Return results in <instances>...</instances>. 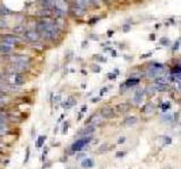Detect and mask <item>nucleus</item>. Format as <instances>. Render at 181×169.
Masks as SVG:
<instances>
[{
  "label": "nucleus",
  "mask_w": 181,
  "mask_h": 169,
  "mask_svg": "<svg viewBox=\"0 0 181 169\" xmlns=\"http://www.w3.org/2000/svg\"><path fill=\"white\" fill-rule=\"evenodd\" d=\"M86 45H87V42H84V43H83V45H82V46L84 47V46H86Z\"/></svg>",
  "instance_id": "48"
},
{
  "label": "nucleus",
  "mask_w": 181,
  "mask_h": 169,
  "mask_svg": "<svg viewBox=\"0 0 181 169\" xmlns=\"http://www.w3.org/2000/svg\"><path fill=\"white\" fill-rule=\"evenodd\" d=\"M45 140H46V135H40V137H37L36 142H35V147L36 148H41L43 144H44Z\"/></svg>",
  "instance_id": "17"
},
{
  "label": "nucleus",
  "mask_w": 181,
  "mask_h": 169,
  "mask_svg": "<svg viewBox=\"0 0 181 169\" xmlns=\"http://www.w3.org/2000/svg\"><path fill=\"white\" fill-rule=\"evenodd\" d=\"M157 142L160 143L161 146H168V144H171L172 143V139L168 135H161V137H157Z\"/></svg>",
  "instance_id": "8"
},
{
  "label": "nucleus",
  "mask_w": 181,
  "mask_h": 169,
  "mask_svg": "<svg viewBox=\"0 0 181 169\" xmlns=\"http://www.w3.org/2000/svg\"><path fill=\"white\" fill-rule=\"evenodd\" d=\"M15 32H23V28H21V27H16V28H15Z\"/></svg>",
  "instance_id": "43"
},
{
  "label": "nucleus",
  "mask_w": 181,
  "mask_h": 169,
  "mask_svg": "<svg viewBox=\"0 0 181 169\" xmlns=\"http://www.w3.org/2000/svg\"><path fill=\"white\" fill-rule=\"evenodd\" d=\"M102 120H103V117L102 115H98V114H94V115H92V116L89 117V120L87 121V123H89L91 125H98V124H101L102 123Z\"/></svg>",
  "instance_id": "7"
},
{
  "label": "nucleus",
  "mask_w": 181,
  "mask_h": 169,
  "mask_svg": "<svg viewBox=\"0 0 181 169\" xmlns=\"http://www.w3.org/2000/svg\"><path fill=\"white\" fill-rule=\"evenodd\" d=\"M91 141V137H82L79 140H77L76 142H74L70 147V153H75V152H78V151H82L83 149L85 148L86 146Z\"/></svg>",
  "instance_id": "1"
},
{
  "label": "nucleus",
  "mask_w": 181,
  "mask_h": 169,
  "mask_svg": "<svg viewBox=\"0 0 181 169\" xmlns=\"http://www.w3.org/2000/svg\"><path fill=\"white\" fill-rule=\"evenodd\" d=\"M94 131H95V126H94V125H88V126L84 130V137H88V135H91Z\"/></svg>",
  "instance_id": "19"
},
{
  "label": "nucleus",
  "mask_w": 181,
  "mask_h": 169,
  "mask_svg": "<svg viewBox=\"0 0 181 169\" xmlns=\"http://www.w3.org/2000/svg\"><path fill=\"white\" fill-rule=\"evenodd\" d=\"M101 115L103 118H107V120H110V118H113L116 117V112L113 108L111 107H103L101 109Z\"/></svg>",
  "instance_id": "2"
},
{
  "label": "nucleus",
  "mask_w": 181,
  "mask_h": 169,
  "mask_svg": "<svg viewBox=\"0 0 181 169\" xmlns=\"http://www.w3.org/2000/svg\"><path fill=\"white\" fill-rule=\"evenodd\" d=\"M110 149H111V146L110 144H107V143H103V144H101L98 149H97V153L98 155H101V153H105L107 151H110Z\"/></svg>",
  "instance_id": "14"
},
{
  "label": "nucleus",
  "mask_w": 181,
  "mask_h": 169,
  "mask_svg": "<svg viewBox=\"0 0 181 169\" xmlns=\"http://www.w3.org/2000/svg\"><path fill=\"white\" fill-rule=\"evenodd\" d=\"M138 84H139V79H134V78H130V79H128L127 81L125 82V84H126V87H127V88L134 87V86H137Z\"/></svg>",
  "instance_id": "16"
},
{
  "label": "nucleus",
  "mask_w": 181,
  "mask_h": 169,
  "mask_svg": "<svg viewBox=\"0 0 181 169\" xmlns=\"http://www.w3.org/2000/svg\"><path fill=\"white\" fill-rule=\"evenodd\" d=\"M24 82H25V78H24L23 74H16V76H15V84L21 86V84H23Z\"/></svg>",
  "instance_id": "21"
},
{
  "label": "nucleus",
  "mask_w": 181,
  "mask_h": 169,
  "mask_svg": "<svg viewBox=\"0 0 181 169\" xmlns=\"http://www.w3.org/2000/svg\"><path fill=\"white\" fill-rule=\"evenodd\" d=\"M2 42L7 43L9 45H12V44H16V43L18 42V38L16 36H12V35H7V36L3 37V41Z\"/></svg>",
  "instance_id": "13"
},
{
  "label": "nucleus",
  "mask_w": 181,
  "mask_h": 169,
  "mask_svg": "<svg viewBox=\"0 0 181 169\" xmlns=\"http://www.w3.org/2000/svg\"><path fill=\"white\" fill-rule=\"evenodd\" d=\"M76 104V99H75L73 96H70V97H68V99L62 103V107L66 108V109H69V108H71L73 106H75Z\"/></svg>",
  "instance_id": "10"
},
{
  "label": "nucleus",
  "mask_w": 181,
  "mask_h": 169,
  "mask_svg": "<svg viewBox=\"0 0 181 169\" xmlns=\"http://www.w3.org/2000/svg\"><path fill=\"white\" fill-rule=\"evenodd\" d=\"M122 31H123L125 33L129 32V31H130V25H128V24H125V25H123V28H122Z\"/></svg>",
  "instance_id": "37"
},
{
  "label": "nucleus",
  "mask_w": 181,
  "mask_h": 169,
  "mask_svg": "<svg viewBox=\"0 0 181 169\" xmlns=\"http://www.w3.org/2000/svg\"><path fill=\"white\" fill-rule=\"evenodd\" d=\"M48 152H49V148H48V147H44V149H43V153H42V162H44V161H45V160H44V159H45V157H46V155H48Z\"/></svg>",
  "instance_id": "32"
},
{
  "label": "nucleus",
  "mask_w": 181,
  "mask_h": 169,
  "mask_svg": "<svg viewBox=\"0 0 181 169\" xmlns=\"http://www.w3.org/2000/svg\"><path fill=\"white\" fill-rule=\"evenodd\" d=\"M130 108H131V106H130V104H128V103H121V104L116 105V111H117L118 113H120V114L127 113V112L130 111Z\"/></svg>",
  "instance_id": "5"
},
{
  "label": "nucleus",
  "mask_w": 181,
  "mask_h": 169,
  "mask_svg": "<svg viewBox=\"0 0 181 169\" xmlns=\"http://www.w3.org/2000/svg\"><path fill=\"white\" fill-rule=\"evenodd\" d=\"M152 55V53H148V54H144V55H141V58L144 59V58H148V56H150Z\"/></svg>",
  "instance_id": "44"
},
{
  "label": "nucleus",
  "mask_w": 181,
  "mask_h": 169,
  "mask_svg": "<svg viewBox=\"0 0 181 169\" xmlns=\"http://www.w3.org/2000/svg\"><path fill=\"white\" fill-rule=\"evenodd\" d=\"M166 169H172V168H171V167H168V168H166Z\"/></svg>",
  "instance_id": "49"
},
{
  "label": "nucleus",
  "mask_w": 181,
  "mask_h": 169,
  "mask_svg": "<svg viewBox=\"0 0 181 169\" xmlns=\"http://www.w3.org/2000/svg\"><path fill=\"white\" fill-rule=\"evenodd\" d=\"M107 77L109 78V79H110V80H114V79L117 78V74H107Z\"/></svg>",
  "instance_id": "36"
},
{
  "label": "nucleus",
  "mask_w": 181,
  "mask_h": 169,
  "mask_svg": "<svg viewBox=\"0 0 181 169\" xmlns=\"http://www.w3.org/2000/svg\"><path fill=\"white\" fill-rule=\"evenodd\" d=\"M153 87L155 88L156 91H166L168 90V86L166 84H154Z\"/></svg>",
  "instance_id": "22"
},
{
  "label": "nucleus",
  "mask_w": 181,
  "mask_h": 169,
  "mask_svg": "<svg viewBox=\"0 0 181 169\" xmlns=\"http://www.w3.org/2000/svg\"><path fill=\"white\" fill-rule=\"evenodd\" d=\"M155 93H156V90H155V88L153 86H148V87L145 88V95L147 97H153Z\"/></svg>",
  "instance_id": "18"
},
{
  "label": "nucleus",
  "mask_w": 181,
  "mask_h": 169,
  "mask_svg": "<svg viewBox=\"0 0 181 169\" xmlns=\"http://www.w3.org/2000/svg\"><path fill=\"white\" fill-rule=\"evenodd\" d=\"M160 43L161 45H165V46H168L169 44H170V40L168 38V37H162L160 40Z\"/></svg>",
  "instance_id": "28"
},
{
  "label": "nucleus",
  "mask_w": 181,
  "mask_h": 169,
  "mask_svg": "<svg viewBox=\"0 0 181 169\" xmlns=\"http://www.w3.org/2000/svg\"><path fill=\"white\" fill-rule=\"evenodd\" d=\"M144 96H145V89L144 88H138L135 91V95H134V103L135 104H140L141 100L144 99Z\"/></svg>",
  "instance_id": "4"
},
{
  "label": "nucleus",
  "mask_w": 181,
  "mask_h": 169,
  "mask_svg": "<svg viewBox=\"0 0 181 169\" xmlns=\"http://www.w3.org/2000/svg\"><path fill=\"white\" fill-rule=\"evenodd\" d=\"M161 108H162V111L163 112H166L168 109H170L171 108V104L169 102H166V103H163L162 105H161Z\"/></svg>",
  "instance_id": "27"
},
{
  "label": "nucleus",
  "mask_w": 181,
  "mask_h": 169,
  "mask_svg": "<svg viewBox=\"0 0 181 169\" xmlns=\"http://www.w3.org/2000/svg\"><path fill=\"white\" fill-rule=\"evenodd\" d=\"M11 50H12L11 45H9V44H7V43H5V42L0 43V53H2V54H8V53L11 52Z\"/></svg>",
  "instance_id": "11"
},
{
  "label": "nucleus",
  "mask_w": 181,
  "mask_h": 169,
  "mask_svg": "<svg viewBox=\"0 0 181 169\" xmlns=\"http://www.w3.org/2000/svg\"><path fill=\"white\" fill-rule=\"evenodd\" d=\"M5 27H7V25H6V21H0V28H5Z\"/></svg>",
  "instance_id": "39"
},
{
  "label": "nucleus",
  "mask_w": 181,
  "mask_h": 169,
  "mask_svg": "<svg viewBox=\"0 0 181 169\" xmlns=\"http://www.w3.org/2000/svg\"><path fill=\"white\" fill-rule=\"evenodd\" d=\"M91 69H92V71H93V72H95V74H98V72L101 71V67H100L98 64H96V63L92 64V65H91Z\"/></svg>",
  "instance_id": "26"
},
{
  "label": "nucleus",
  "mask_w": 181,
  "mask_h": 169,
  "mask_svg": "<svg viewBox=\"0 0 181 169\" xmlns=\"http://www.w3.org/2000/svg\"><path fill=\"white\" fill-rule=\"evenodd\" d=\"M93 58L96 59V60H98L100 62H107V59H105V58H103L102 55H97V54H96V55H93Z\"/></svg>",
  "instance_id": "31"
},
{
  "label": "nucleus",
  "mask_w": 181,
  "mask_h": 169,
  "mask_svg": "<svg viewBox=\"0 0 181 169\" xmlns=\"http://www.w3.org/2000/svg\"><path fill=\"white\" fill-rule=\"evenodd\" d=\"M86 158V153L84 152H80L78 156H77V160H84Z\"/></svg>",
  "instance_id": "34"
},
{
  "label": "nucleus",
  "mask_w": 181,
  "mask_h": 169,
  "mask_svg": "<svg viewBox=\"0 0 181 169\" xmlns=\"http://www.w3.org/2000/svg\"><path fill=\"white\" fill-rule=\"evenodd\" d=\"M112 34H113V31H109L107 32V36H112Z\"/></svg>",
  "instance_id": "45"
},
{
  "label": "nucleus",
  "mask_w": 181,
  "mask_h": 169,
  "mask_svg": "<svg viewBox=\"0 0 181 169\" xmlns=\"http://www.w3.org/2000/svg\"><path fill=\"white\" fill-rule=\"evenodd\" d=\"M10 60L14 63H27L30 61V56L24 55V54H16L11 56Z\"/></svg>",
  "instance_id": "3"
},
{
  "label": "nucleus",
  "mask_w": 181,
  "mask_h": 169,
  "mask_svg": "<svg viewBox=\"0 0 181 169\" xmlns=\"http://www.w3.org/2000/svg\"><path fill=\"white\" fill-rule=\"evenodd\" d=\"M112 52V56H117V53H116V51H111Z\"/></svg>",
  "instance_id": "46"
},
{
  "label": "nucleus",
  "mask_w": 181,
  "mask_h": 169,
  "mask_svg": "<svg viewBox=\"0 0 181 169\" xmlns=\"http://www.w3.org/2000/svg\"><path fill=\"white\" fill-rule=\"evenodd\" d=\"M68 127H69V122L66 121V122L62 123V128H61L62 134H67V132H68Z\"/></svg>",
  "instance_id": "24"
},
{
  "label": "nucleus",
  "mask_w": 181,
  "mask_h": 169,
  "mask_svg": "<svg viewBox=\"0 0 181 169\" xmlns=\"http://www.w3.org/2000/svg\"><path fill=\"white\" fill-rule=\"evenodd\" d=\"M114 74H119V70H118V69H114Z\"/></svg>",
  "instance_id": "47"
},
{
  "label": "nucleus",
  "mask_w": 181,
  "mask_h": 169,
  "mask_svg": "<svg viewBox=\"0 0 181 169\" xmlns=\"http://www.w3.org/2000/svg\"><path fill=\"white\" fill-rule=\"evenodd\" d=\"M137 122H138V118L136 116H129L123 121V124H125L126 126H132V125H135Z\"/></svg>",
  "instance_id": "12"
},
{
  "label": "nucleus",
  "mask_w": 181,
  "mask_h": 169,
  "mask_svg": "<svg viewBox=\"0 0 181 169\" xmlns=\"http://www.w3.org/2000/svg\"><path fill=\"white\" fill-rule=\"evenodd\" d=\"M100 99H101V97H97V98H92V99H91V102H92V103H97Z\"/></svg>",
  "instance_id": "41"
},
{
  "label": "nucleus",
  "mask_w": 181,
  "mask_h": 169,
  "mask_svg": "<svg viewBox=\"0 0 181 169\" xmlns=\"http://www.w3.org/2000/svg\"><path fill=\"white\" fill-rule=\"evenodd\" d=\"M82 167L85 169H88V168H92V167H94V165H95V162H94V160L91 158H85L84 160H82Z\"/></svg>",
  "instance_id": "9"
},
{
  "label": "nucleus",
  "mask_w": 181,
  "mask_h": 169,
  "mask_svg": "<svg viewBox=\"0 0 181 169\" xmlns=\"http://www.w3.org/2000/svg\"><path fill=\"white\" fill-rule=\"evenodd\" d=\"M44 7H51L52 6V0H40Z\"/></svg>",
  "instance_id": "29"
},
{
  "label": "nucleus",
  "mask_w": 181,
  "mask_h": 169,
  "mask_svg": "<svg viewBox=\"0 0 181 169\" xmlns=\"http://www.w3.org/2000/svg\"><path fill=\"white\" fill-rule=\"evenodd\" d=\"M110 88H112V87H110V86H109V87H104L103 89H101V90H100V97H101V96L104 95V94L107 93V90H109V89H110Z\"/></svg>",
  "instance_id": "33"
},
{
  "label": "nucleus",
  "mask_w": 181,
  "mask_h": 169,
  "mask_svg": "<svg viewBox=\"0 0 181 169\" xmlns=\"http://www.w3.org/2000/svg\"><path fill=\"white\" fill-rule=\"evenodd\" d=\"M169 78H166V77H159V78H155V84H168L169 82Z\"/></svg>",
  "instance_id": "20"
},
{
  "label": "nucleus",
  "mask_w": 181,
  "mask_h": 169,
  "mask_svg": "<svg viewBox=\"0 0 181 169\" xmlns=\"http://www.w3.org/2000/svg\"><path fill=\"white\" fill-rule=\"evenodd\" d=\"M125 141H126V137H121L118 139V144H122V143H125Z\"/></svg>",
  "instance_id": "38"
},
{
  "label": "nucleus",
  "mask_w": 181,
  "mask_h": 169,
  "mask_svg": "<svg viewBox=\"0 0 181 169\" xmlns=\"http://www.w3.org/2000/svg\"><path fill=\"white\" fill-rule=\"evenodd\" d=\"M163 122H173V114H165L162 116Z\"/></svg>",
  "instance_id": "23"
},
{
  "label": "nucleus",
  "mask_w": 181,
  "mask_h": 169,
  "mask_svg": "<svg viewBox=\"0 0 181 169\" xmlns=\"http://www.w3.org/2000/svg\"><path fill=\"white\" fill-rule=\"evenodd\" d=\"M125 155H126V152H125V151H122V152H118L117 157H118V158H121V157H123Z\"/></svg>",
  "instance_id": "40"
},
{
  "label": "nucleus",
  "mask_w": 181,
  "mask_h": 169,
  "mask_svg": "<svg viewBox=\"0 0 181 169\" xmlns=\"http://www.w3.org/2000/svg\"><path fill=\"white\" fill-rule=\"evenodd\" d=\"M9 12H10V11L8 10V9H7L5 6H1V7H0V15H1V16L6 15V14H9Z\"/></svg>",
  "instance_id": "30"
},
{
  "label": "nucleus",
  "mask_w": 181,
  "mask_h": 169,
  "mask_svg": "<svg viewBox=\"0 0 181 169\" xmlns=\"http://www.w3.org/2000/svg\"><path fill=\"white\" fill-rule=\"evenodd\" d=\"M180 41H177V42H175V44H174V45H173V47H172V50H173V51H177V50H178V49H179V46H180Z\"/></svg>",
  "instance_id": "35"
},
{
  "label": "nucleus",
  "mask_w": 181,
  "mask_h": 169,
  "mask_svg": "<svg viewBox=\"0 0 181 169\" xmlns=\"http://www.w3.org/2000/svg\"><path fill=\"white\" fill-rule=\"evenodd\" d=\"M154 108H155V106L153 103H147L146 105L143 107V112L145 113V114H150L153 111H154Z\"/></svg>",
  "instance_id": "15"
},
{
  "label": "nucleus",
  "mask_w": 181,
  "mask_h": 169,
  "mask_svg": "<svg viewBox=\"0 0 181 169\" xmlns=\"http://www.w3.org/2000/svg\"><path fill=\"white\" fill-rule=\"evenodd\" d=\"M86 111H87V106L84 105L83 107H82V109H80V113H85Z\"/></svg>",
  "instance_id": "42"
},
{
  "label": "nucleus",
  "mask_w": 181,
  "mask_h": 169,
  "mask_svg": "<svg viewBox=\"0 0 181 169\" xmlns=\"http://www.w3.org/2000/svg\"><path fill=\"white\" fill-rule=\"evenodd\" d=\"M24 35H25L26 40H28L31 42H36L40 37V34L37 32H34V31H27V32H25Z\"/></svg>",
  "instance_id": "6"
},
{
  "label": "nucleus",
  "mask_w": 181,
  "mask_h": 169,
  "mask_svg": "<svg viewBox=\"0 0 181 169\" xmlns=\"http://www.w3.org/2000/svg\"><path fill=\"white\" fill-rule=\"evenodd\" d=\"M30 155H31V149H30V147H27V148H26V152H25L24 164H27V162H28V159H30Z\"/></svg>",
  "instance_id": "25"
}]
</instances>
